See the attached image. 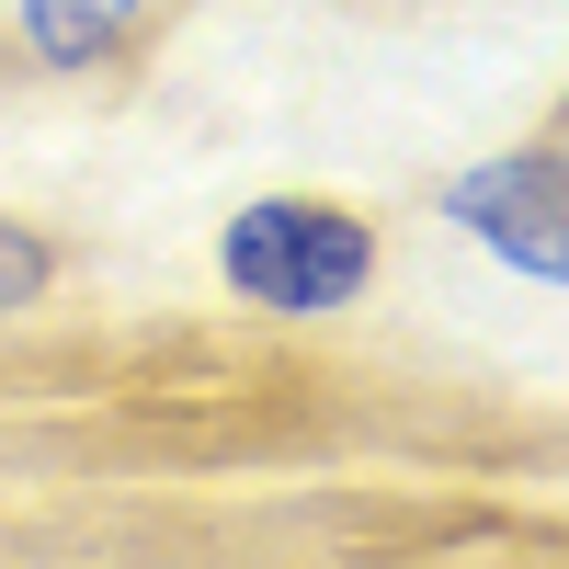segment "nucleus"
<instances>
[{
	"mask_svg": "<svg viewBox=\"0 0 569 569\" xmlns=\"http://www.w3.org/2000/svg\"><path fill=\"white\" fill-rule=\"evenodd\" d=\"M217 273L240 308H273V319L353 308L376 284V217L342 194H251L217 240Z\"/></svg>",
	"mask_w": 569,
	"mask_h": 569,
	"instance_id": "obj_1",
	"label": "nucleus"
},
{
	"mask_svg": "<svg viewBox=\"0 0 569 569\" xmlns=\"http://www.w3.org/2000/svg\"><path fill=\"white\" fill-rule=\"evenodd\" d=\"M445 217L490 262L536 273V284H569V137H536V149H501L479 171H456L445 182Z\"/></svg>",
	"mask_w": 569,
	"mask_h": 569,
	"instance_id": "obj_2",
	"label": "nucleus"
},
{
	"mask_svg": "<svg viewBox=\"0 0 569 569\" xmlns=\"http://www.w3.org/2000/svg\"><path fill=\"white\" fill-rule=\"evenodd\" d=\"M12 23H23V46L46 69H91L149 23V0H12Z\"/></svg>",
	"mask_w": 569,
	"mask_h": 569,
	"instance_id": "obj_3",
	"label": "nucleus"
},
{
	"mask_svg": "<svg viewBox=\"0 0 569 569\" xmlns=\"http://www.w3.org/2000/svg\"><path fill=\"white\" fill-rule=\"evenodd\" d=\"M46 284H58V240H34L23 217H0V319H12V308H34Z\"/></svg>",
	"mask_w": 569,
	"mask_h": 569,
	"instance_id": "obj_4",
	"label": "nucleus"
}]
</instances>
